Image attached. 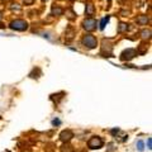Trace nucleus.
<instances>
[{"instance_id":"10","label":"nucleus","mask_w":152,"mask_h":152,"mask_svg":"<svg viewBox=\"0 0 152 152\" xmlns=\"http://www.w3.org/2000/svg\"><path fill=\"white\" fill-rule=\"evenodd\" d=\"M127 29H128V24H126V23H121L119 27H118V33H123Z\"/></svg>"},{"instance_id":"5","label":"nucleus","mask_w":152,"mask_h":152,"mask_svg":"<svg viewBox=\"0 0 152 152\" xmlns=\"http://www.w3.org/2000/svg\"><path fill=\"white\" fill-rule=\"evenodd\" d=\"M137 56V52L134 50H127L124 52H122V55H121V60L122 61H129L132 58H134V57Z\"/></svg>"},{"instance_id":"8","label":"nucleus","mask_w":152,"mask_h":152,"mask_svg":"<svg viewBox=\"0 0 152 152\" xmlns=\"http://www.w3.org/2000/svg\"><path fill=\"white\" fill-rule=\"evenodd\" d=\"M62 13H64V10L61 8H58V7H53L52 8V14H53V15H62Z\"/></svg>"},{"instance_id":"12","label":"nucleus","mask_w":152,"mask_h":152,"mask_svg":"<svg viewBox=\"0 0 152 152\" xmlns=\"http://www.w3.org/2000/svg\"><path fill=\"white\" fill-rule=\"evenodd\" d=\"M69 33H66V39H72V38H74V29H72V28H69Z\"/></svg>"},{"instance_id":"4","label":"nucleus","mask_w":152,"mask_h":152,"mask_svg":"<svg viewBox=\"0 0 152 152\" xmlns=\"http://www.w3.org/2000/svg\"><path fill=\"white\" fill-rule=\"evenodd\" d=\"M88 146L90 148H100L103 146V140L100 137H91L90 141L88 142Z\"/></svg>"},{"instance_id":"20","label":"nucleus","mask_w":152,"mask_h":152,"mask_svg":"<svg viewBox=\"0 0 152 152\" xmlns=\"http://www.w3.org/2000/svg\"><path fill=\"white\" fill-rule=\"evenodd\" d=\"M52 123H53V124L56 126V124H60V121H58V119H55V121L52 122Z\"/></svg>"},{"instance_id":"6","label":"nucleus","mask_w":152,"mask_h":152,"mask_svg":"<svg viewBox=\"0 0 152 152\" xmlns=\"http://www.w3.org/2000/svg\"><path fill=\"white\" fill-rule=\"evenodd\" d=\"M72 137H74V133L71 132V131H69V129L61 132V134H60L61 141H64V142H69L71 138H72Z\"/></svg>"},{"instance_id":"14","label":"nucleus","mask_w":152,"mask_h":152,"mask_svg":"<svg viewBox=\"0 0 152 152\" xmlns=\"http://www.w3.org/2000/svg\"><path fill=\"white\" fill-rule=\"evenodd\" d=\"M143 146H145V145H143V142H142V141H138V142H137V148H138L140 152L143 151V148H145Z\"/></svg>"},{"instance_id":"22","label":"nucleus","mask_w":152,"mask_h":152,"mask_svg":"<svg viewBox=\"0 0 152 152\" xmlns=\"http://www.w3.org/2000/svg\"><path fill=\"white\" fill-rule=\"evenodd\" d=\"M43 1H46V0H43Z\"/></svg>"},{"instance_id":"19","label":"nucleus","mask_w":152,"mask_h":152,"mask_svg":"<svg viewBox=\"0 0 152 152\" xmlns=\"http://www.w3.org/2000/svg\"><path fill=\"white\" fill-rule=\"evenodd\" d=\"M69 18L70 19H74V13L72 12H69Z\"/></svg>"},{"instance_id":"16","label":"nucleus","mask_w":152,"mask_h":152,"mask_svg":"<svg viewBox=\"0 0 152 152\" xmlns=\"http://www.w3.org/2000/svg\"><path fill=\"white\" fill-rule=\"evenodd\" d=\"M142 47L140 48V53H145V52L147 51V46H145V45H141Z\"/></svg>"},{"instance_id":"15","label":"nucleus","mask_w":152,"mask_h":152,"mask_svg":"<svg viewBox=\"0 0 152 152\" xmlns=\"http://www.w3.org/2000/svg\"><path fill=\"white\" fill-rule=\"evenodd\" d=\"M142 34V38H150V36H151V31L148 29V31H143L141 33Z\"/></svg>"},{"instance_id":"17","label":"nucleus","mask_w":152,"mask_h":152,"mask_svg":"<svg viewBox=\"0 0 152 152\" xmlns=\"http://www.w3.org/2000/svg\"><path fill=\"white\" fill-rule=\"evenodd\" d=\"M147 148H148V150L152 148V140H151V138L147 140Z\"/></svg>"},{"instance_id":"9","label":"nucleus","mask_w":152,"mask_h":152,"mask_svg":"<svg viewBox=\"0 0 152 152\" xmlns=\"http://www.w3.org/2000/svg\"><path fill=\"white\" fill-rule=\"evenodd\" d=\"M86 15H94V5L93 4H88L86 5Z\"/></svg>"},{"instance_id":"3","label":"nucleus","mask_w":152,"mask_h":152,"mask_svg":"<svg viewBox=\"0 0 152 152\" xmlns=\"http://www.w3.org/2000/svg\"><path fill=\"white\" fill-rule=\"evenodd\" d=\"M83 27H84V29H86L88 32H91V31H94L95 28H96V20L93 19V18L85 19L84 23H83Z\"/></svg>"},{"instance_id":"21","label":"nucleus","mask_w":152,"mask_h":152,"mask_svg":"<svg viewBox=\"0 0 152 152\" xmlns=\"http://www.w3.org/2000/svg\"><path fill=\"white\" fill-rule=\"evenodd\" d=\"M4 1H9V0H4Z\"/></svg>"},{"instance_id":"18","label":"nucleus","mask_w":152,"mask_h":152,"mask_svg":"<svg viewBox=\"0 0 152 152\" xmlns=\"http://www.w3.org/2000/svg\"><path fill=\"white\" fill-rule=\"evenodd\" d=\"M23 1H24V4H26V5H32L34 0H23Z\"/></svg>"},{"instance_id":"1","label":"nucleus","mask_w":152,"mask_h":152,"mask_svg":"<svg viewBox=\"0 0 152 152\" xmlns=\"http://www.w3.org/2000/svg\"><path fill=\"white\" fill-rule=\"evenodd\" d=\"M83 45L91 50V48H95V47H96L98 41H96V38H95L94 36L86 34V36H84V38H83Z\"/></svg>"},{"instance_id":"7","label":"nucleus","mask_w":152,"mask_h":152,"mask_svg":"<svg viewBox=\"0 0 152 152\" xmlns=\"http://www.w3.org/2000/svg\"><path fill=\"white\" fill-rule=\"evenodd\" d=\"M148 17L147 15H141V17H138L137 18V23H138V24H141V26H145V24H147V23H148Z\"/></svg>"},{"instance_id":"11","label":"nucleus","mask_w":152,"mask_h":152,"mask_svg":"<svg viewBox=\"0 0 152 152\" xmlns=\"http://www.w3.org/2000/svg\"><path fill=\"white\" fill-rule=\"evenodd\" d=\"M61 151L62 152H74V148L70 145H64L62 147H61Z\"/></svg>"},{"instance_id":"13","label":"nucleus","mask_w":152,"mask_h":152,"mask_svg":"<svg viewBox=\"0 0 152 152\" xmlns=\"http://www.w3.org/2000/svg\"><path fill=\"white\" fill-rule=\"evenodd\" d=\"M108 20H109V17H107V18H103V19H102V22H100V29H104V28H105V26H107Z\"/></svg>"},{"instance_id":"2","label":"nucleus","mask_w":152,"mask_h":152,"mask_svg":"<svg viewBox=\"0 0 152 152\" xmlns=\"http://www.w3.org/2000/svg\"><path fill=\"white\" fill-rule=\"evenodd\" d=\"M10 28L15 31H26L28 28V23L26 20H22V19H17V20H13L10 23Z\"/></svg>"}]
</instances>
